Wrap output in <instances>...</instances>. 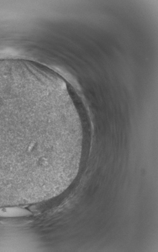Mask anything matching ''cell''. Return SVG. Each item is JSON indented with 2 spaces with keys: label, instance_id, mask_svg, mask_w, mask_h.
<instances>
[{
  "label": "cell",
  "instance_id": "cell-1",
  "mask_svg": "<svg viewBox=\"0 0 158 252\" xmlns=\"http://www.w3.org/2000/svg\"><path fill=\"white\" fill-rule=\"evenodd\" d=\"M71 143L44 84L0 70V208L52 198L70 164Z\"/></svg>",
  "mask_w": 158,
  "mask_h": 252
},
{
  "label": "cell",
  "instance_id": "cell-2",
  "mask_svg": "<svg viewBox=\"0 0 158 252\" xmlns=\"http://www.w3.org/2000/svg\"><path fill=\"white\" fill-rule=\"evenodd\" d=\"M30 212L19 206L0 208V218H14L28 216Z\"/></svg>",
  "mask_w": 158,
  "mask_h": 252
}]
</instances>
